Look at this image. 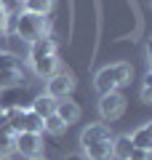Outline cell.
I'll use <instances>...</instances> for the list:
<instances>
[{
	"instance_id": "11",
	"label": "cell",
	"mask_w": 152,
	"mask_h": 160,
	"mask_svg": "<svg viewBox=\"0 0 152 160\" xmlns=\"http://www.w3.org/2000/svg\"><path fill=\"white\" fill-rule=\"evenodd\" d=\"M53 112H56L67 126H69V123H75V120H80V115H83V112H80V107H78L75 102H69V99H59Z\"/></svg>"
},
{
	"instance_id": "13",
	"label": "cell",
	"mask_w": 152,
	"mask_h": 160,
	"mask_svg": "<svg viewBox=\"0 0 152 160\" xmlns=\"http://www.w3.org/2000/svg\"><path fill=\"white\" fill-rule=\"evenodd\" d=\"M85 155H88V160H112V139H104V142L85 147Z\"/></svg>"
},
{
	"instance_id": "6",
	"label": "cell",
	"mask_w": 152,
	"mask_h": 160,
	"mask_svg": "<svg viewBox=\"0 0 152 160\" xmlns=\"http://www.w3.org/2000/svg\"><path fill=\"white\" fill-rule=\"evenodd\" d=\"M125 109V99L120 91H112V93H101L99 96V112L104 120H118Z\"/></svg>"
},
{
	"instance_id": "3",
	"label": "cell",
	"mask_w": 152,
	"mask_h": 160,
	"mask_svg": "<svg viewBox=\"0 0 152 160\" xmlns=\"http://www.w3.org/2000/svg\"><path fill=\"white\" fill-rule=\"evenodd\" d=\"M29 102H32V96H29L27 86L13 83V86L0 88V109H3V112H6V109H24V104H29Z\"/></svg>"
},
{
	"instance_id": "1",
	"label": "cell",
	"mask_w": 152,
	"mask_h": 160,
	"mask_svg": "<svg viewBox=\"0 0 152 160\" xmlns=\"http://www.w3.org/2000/svg\"><path fill=\"white\" fill-rule=\"evenodd\" d=\"M128 83H131V67H128V64H123V62L99 69L96 78H94V86H96V91H99V96H101V93L120 91V88L128 86Z\"/></svg>"
},
{
	"instance_id": "19",
	"label": "cell",
	"mask_w": 152,
	"mask_h": 160,
	"mask_svg": "<svg viewBox=\"0 0 152 160\" xmlns=\"http://www.w3.org/2000/svg\"><path fill=\"white\" fill-rule=\"evenodd\" d=\"M141 102H152V75H144V86H141Z\"/></svg>"
},
{
	"instance_id": "2",
	"label": "cell",
	"mask_w": 152,
	"mask_h": 160,
	"mask_svg": "<svg viewBox=\"0 0 152 160\" xmlns=\"http://www.w3.org/2000/svg\"><path fill=\"white\" fill-rule=\"evenodd\" d=\"M45 16H38V13H29V11H22L16 16V38L27 40V43H35L38 38L45 35Z\"/></svg>"
},
{
	"instance_id": "14",
	"label": "cell",
	"mask_w": 152,
	"mask_h": 160,
	"mask_svg": "<svg viewBox=\"0 0 152 160\" xmlns=\"http://www.w3.org/2000/svg\"><path fill=\"white\" fill-rule=\"evenodd\" d=\"M131 144L139 149H149L152 147V123H144L141 128H136L131 133Z\"/></svg>"
},
{
	"instance_id": "23",
	"label": "cell",
	"mask_w": 152,
	"mask_h": 160,
	"mask_svg": "<svg viewBox=\"0 0 152 160\" xmlns=\"http://www.w3.org/2000/svg\"><path fill=\"white\" fill-rule=\"evenodd\" d=\"M29 160H48V158H43V155H35V158H29Z\"/></svg>"
},
{
	"instance_id": "25",
	"label": "cell",
	"mask_w": 152,
	"mask_h": 160,
	"mask_svg": "<svg viewBox=\"0 0 152 160\" xmlns=\"http://www.w3.org/2000/svg\"><path fill=\"white\" fill-rule=\"evenodd\" d=\"M0 115H3V109H0Z\"/></svg>"
},
{
	"instance_id": "16",
	"label": "cell",
	"mask_w": 152,
	"mask_h": 160,
	"mask_svg": "<svg viewBox=\"0 0 152 160\" xmlns=\"http://www.w3.org/2000/svg\"><path fill=\"white\" fill-rule=\"evenodd\" d=\"M43 131L51 133V136H62V133L67 131V123H64L56 112H51L48 118H43Z\"/></svg>"
},
{
	"instance_id": "18",
	"label": "cell",
	"mask_w": 152,
	"mask_h": 160,
	"mask_svg": "<svg viewBox=\"0 0 152 160\" xmlns=\"http://www.w3.org/2000/svg\"><path fill=\"white\" fill-rule=\"evenodd\" d=\"M13 152H16L13 133H0V158H11Z\"/></svg>"
},
{
	"instance_id": "21",
	"label": "cell",
	"mask_w": 152,
	"mask_h": 160,
	"mask_svg": "<svg viewBox=\"0 0 152 160\" xmlns=\"http://www.w3.org/2000/svg\"><path fill=\"white\" fill-rule=\"evenodd\" d=\"M6 27H8V8L0 0V32H6Z\"/></svg>"
},
{
	"instance_id": "20",
	"label": "cell",
	"mask_w": 152,
	"mask_h": 160,
	"mask_svg": "<svg viewBox=\"0 0 152 160\" xmlns=\"http://www.w3.org/2000/svg\"><path fill=\"white\" fill-rule=\"evenodd\" d=\"M128 160H152V152H149V149L134 147V149H131V155H128Z\"/></svg>"
},
{
	"instance_id": "22",
	"label": "cell",
	"mask_w": 152,
	"mask_h": 160,
	"mask_svg": "<svg viewBox=\"0 0 152 160\" xmlns=\"http://www.w3.org/2000/svg\"><path fill=\"white\" fill-rule=\"evenodd\" d=\"M64 160H85V158H83V155H67Z\"/></svg>"
},
{
	"instance_id": "24",
	"label": "cell",
	"mask_w": 152,
	"mask_h": 160,
	"mask_svg": "<svg viewBox=\"0 0 152 160\" xmlns=\"http://www.w3.org/2000/svg\"><path fill=\"white\" fill-rule=\"evenodd\" d=\"M0 160H11V158H0Z\"/></svg>"
},
{
	"instance_id": "12",
	"label": "cell",
	"mask_w": 152,
	"mask_h": 160,
	"mask_svg": "<svg viewBox=\"0 0 152 160\" xmlns=\"http://www.w3.org/2000/svg\"><path fill=\"white\" fill-rule=\"evenodd\" d=\"M29 109H32L35 115H40V118H48V115L56 109V99H51L48 93H40V96H35L32 102H29Z\"/></svg>"
},
{
	"instance_id": "4",
	"label": "cell",
	"mask_w": 152,
	"mask_h": 160,
	"mask_svg": "<svg viewBox=\"0 0 152 160\" xmlns=\"http://www.w3.org/2000/svg\"><path fill=\"white\" fill-rule=\"evenodd\" d=\"M22 59L16 53H8V51H0V86H13L16 80H22Z\"/></svg>"
},
{
	"instance_id": "9",
	"label": "cell",
	"mask_w": 152,
	"mask_h": 160,
	"mask_svg": "<svg viewBox=\"0 0 152 160\" xmlns=\"http://www.w3.org/2000/svg\"><path fill=\"white\" fill-rule=\"evenodd\" d=\"M56 53V40H53V35H43V38H38L35 43H29V62H35V59L40 56H53Z\"/></svg>"
},
{
	"instance_id": "7",
	"label": "cell",
	"mask_w": 152,
	"mask_h": 160,
	"mask_svg": "<svg viewBox=\"0 0 152 160\" xmlns=\"http://www.w3.org/2000/svg\"><path fill=\"white\" fill-rule=\"evenodd\" d=\"M13 142H16V152L24 155V158H35L43 149L40 133H13Z\"/></svg>"
},
{
	"instance_id": "15",
	"label": "cell",
	"mask_w": 152,
	"mask_h": 160,
	"mask_svg": "<svg viewBox=\"0 0 152 160\" xmlns=\"http://www.w3.org/2000/svg\"><path fill=\"white\" fill-rule=\"evenodd\" d=\"M131 149V136H112V160H128Z\"/></svg>"
},
{
	"instance_id": "17",
	"label": "cell",
	"mask_w": 152,
	"mask_h": 160,
	"mask_svg": "<svg viewBox=\"0 0 152 160\" xmlns=\"http://www.w3.org/2000/svg\"><path fill=\"white\" fill-rule=\"evenodd\" d=\"M53 8V0H24V11L38 13V16H48Z\"/></svg>"
},
{
	"instance_id": "10",
	"label": "cell",
	"mask_w": 152,
	"mask_h": 160,
	"mask_svg": "<svg viewBox=\"0 0 152 160\" xmlns=\"http://www.w3.org/2000/svg\"><path fill=\"white\" fill-rule=\"evenodd\" d=\"M29 67H32V72L38 75L40 80H48L51 75L59 72V59H56V53H53V56H40V59H35V62H29Z\"/></svg>"
},
{
	"instance_id": "8",
	"label": "cell",
	"mask_w": 152,
	"mask_h": 160,
	"mask_svg": "<svg viewBox=\"0 0 152 160\" xmlns=\"http://www.w3.org/2000/svg\"><path fill=\"white\" fill-rule=\"evenodd\" d=\"M104 139H112V131H109L107 123H91V126H85L83 133H80L83 149L91 147V144H96V142H104Z\"/></svg>"
},
{
	"instance_id": "5",
	"label": "cell",
	"mask_w": 152,
	"mask_h": 160,
	"mask_svg": "<svg viewBox=\"0 0 152 160\" xmlns=\"http://www.w3.org/2000/svg\"><path fill=\"white\" fill-rule=\"evenodd\" d=\"M75 88V80L69 72H56V75H51L48 80H45V93H48L51 99H69V93H72Z\"/></svg>"
}]
</instances>
